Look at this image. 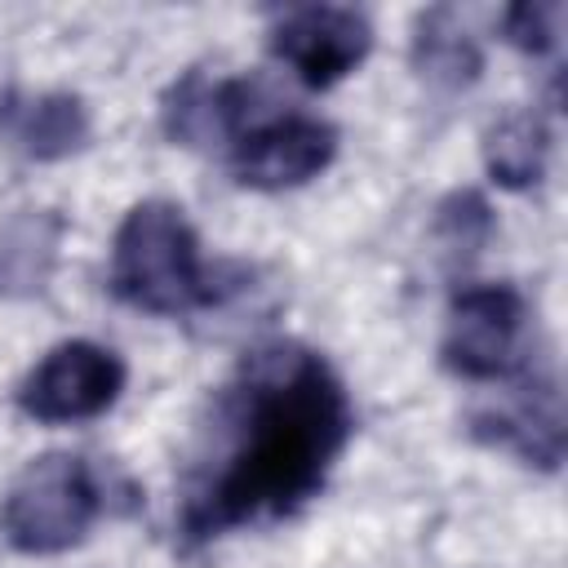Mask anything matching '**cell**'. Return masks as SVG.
I'll return each mask as SVG.
<instances>
[{"label":"cell","mask_w":568,"mask_h":568,"mask_svg":"<svg viewBox=\"0 0 568 568\" xmlns=\"http://www.w3.org/2000/svg\"><path fill=\"white\" fill-rule=\"evenodd\" d=\"M355 435V408L333 364L302 342L253 346L213 399L204 448L178 506V537L209 546L302 510Z\"/></svg>","instance_id":"6da1fadb"},{"label":"cell","mask_w":568,"mask_h":568,"mask_svg":"<svg viewBox=\"0 0 568 568\" xmlns=\"http://www.w3.org/2000/svg\"><path fill=\"white\" fill-rule=\"evenodd\" d=\"M106 288L124 306L160 320L209 311L231 293L222 271L204 262L200 235L173 200H142L120 217Z\"/></svg>","instance_id":"7a4b0ae2"},{"label":"cell","mask_w":568,"mask_h":568,"mask_svg":"<svg viewBox=\"0 0 568 568\" xmlns=\"http://www.w3.org/2000/svg\"><path fill=\"white\" fill-rule=\"evenodd\" d=\"M106 497L75 453H44L0 497V532L18 555H62L89 537Z\"/></svg>","instance_id":"3957f363"},{"label":"cell","mask_w":568,"mask_h":568,"mask_svg":"<svg viewBox=\"0 0 568 568\" xmlns=\"http://www.w3.org/2000/svg\"><path fill=\"white\" fill-rule=\"evenodd\" d=\"M439 359L462 382H515L528 359V302L515 284H466L448 302Z\"/></svg>","instance_id":"277c9868"},{"label":"cell","mask_w":568,"mask_h":568,"mask_svg":"<svg viewBox=\"0 0 568 568\" xmlns=\"http://www.w3.org/2000/svg\"><path fill=\"white\" fill-rule=\"evenodd\" d=\"M124 382L129 368L111 346L71 337L36 359V368L18 386V408L44 426H75L102 417L120 399Z\"/></svg>","instance_id":"5b68a950"},{"label":"cell","mask_w":568,"mask_h":568,"mask_svg":"<svg viewBox=\"0 0 568 568\" xmlns=\"http://www.w3.org/2000/svg\"><path fill=\"white\" fill-rule=\"evenodd\" d=\"M337 155V129L320 115L284 111L253 120L226 151L231 178L248 191H293L320 178Z\"/></svg>","instance_id":"8992f818"},{"label":"cell","mask_w":568,"mask_h":568,"mask_svg":"<svg viewBox=\"0 0 568 568\" xmlns=\"http://www.w3.org/2000/svg\"><path fill=\"white\" fill-rule=\"evenodd\" d=\"M373 49V27L346 4H293L271 22V53L306 89H333Z\"/></svg>","instance_id":"52a82bcc"},{"label":"cell","mask_w":568,"mask_h":568,"mask_svg":"<svg viewBox=\"0 0 568 568\" xmlns=\"http://www.w3.org/2000/svg\"><path fill=\"white\" fill-rule=\"evenodd\" d=\"M262 84L248 75H209L186 71L160 98V124L178 146L191 151H231V142L262 120Z\"/></svg>","instance_id":"ba28073f"},{"label":"cell","mask_w":568,"mask_h":568,"mask_svg":"<svg viewBox=\"0 0 568 568\" xmlns=\"http://www.w3.org/2000/svg\"><path fill=\"white\" fill-rule=\"evenodd\" d=\"M506 399L497 408H479L470 417V435L488 448H501L537 470H559L564 462V404L555 377L528 368L506 382Z\"/></svg>","instance_id":"9c48e42d"},{"label":"cell","mask_w":568,"mask_h":568,"mask_svg":"<svg viewBox=\"0 0 568 568\" xmlns=\"http://www.w3.org/2000/svg\"><path fill=\"white\" fill-rule=\"evenodd\" d=\"M0 133L27 160H67L89 142V111L75 93H18L0 106Z\"/></svg>","instance_id":"30bf717a"},{"label":"cell","mask_w":568,"mask_h":568,"mask_svg":"<svg viewBox=\"0 0 568 568\" xmlns=\"http://www.w3.org/2000/svg\"><path fill=\"white\" fill-rule=\"evenodd\" d=\"M413 67L439 93H462L479 80L484 53L453 9H426L413 27Z\"/></svg>","instance_id":"8fae6325"},{"label":"cell","mask_w":568,"mask_h":568,"mask_svg":"<svg viewBox=\"0 0 568 568\" xmlns=\"http://www.w3.org/2000/svg\"><path fill=\"white\" fill-rule=\"evenodd\" d=\"M550 129L537 111L519 106L488 124L484 133V169L501 191H532L546 178Z\"/></svg>","instance_id":"7c38bea8"},{"label":"cell","mask_w":568,"mask_h":568,"mask_svg":"<svg viewBox=\"0 0 568 568\" xmlns=\"http://www.w3.org/2000/svg\"><path fill=\"white\" fill-rule=\"evenodd\" d=\"M435 231H439L448 253H475L488 240V231H493V213H488V204L475 191H457V195H448L439 204Z\"/></svg>","instance_id":"4fadbf2b"},{"label":"cell","mask_w":568,"mask_h":568,"mask_svg":"<svg viewBox=\"0 0 568 568\" xmlns=\"http://www.w3.org/2000/svg\"><path fill=\"white\" fill-rule=\"evenodd\" d=\"M559 22H564V9L559 4H541V0H528V4H510L501 13V36L506 44H515L519 53H550L555 40H559Z\"/></svg>","instance_id":"5bb4252c"}]
</instances>
